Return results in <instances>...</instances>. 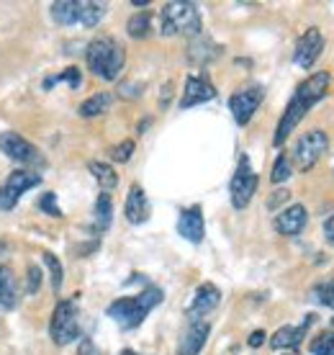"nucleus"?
I'll return each instance as SVG.
<instances>
[{
	"instance_id": "obj_1",
	"label": "nucleus",
	"mask_w": 334,
	"mask_h": 355,
	"mask_svg": "<svg viewBox=\"0 0 334 355\" xmlns=\"http://www.w3.org/2000/svg\"><path fill=\"white\" fill-rule=\"evenodd\" d=\"M329 80H332L329 72H314V75H308L306 80L296 88V93L290 96L288 106H285V111H283L281 121H278V126H275V134H273L275 147H283V142H285L290 134L296 132V126L304 121V116H306L308 111L326 96Z\"/></svg>"
},
{
	"instance_id": "obj_2",
	"label": "nucleus",
	"mask_w": 334,
	"mask_h": 355,
	"mask_svg": "<svg viewBox=\"0 0 334 355\" xmlns=\"http://www.w3.org/2000/svg\"><path fill=\"white\" fill-rule=\"evenodd\" d=\"M159 302H162V288H157V286H147V288H144L141 293H137V296L116 299V302L106 309V314L121 329H134L147 320V314H150Z\"/></svg>"
},
{
	"instance_id": "obj_3",
	"label": "nucleus",
	"mask_w": 334,
	"mask_h": 355,
	"mask_svg": "<svg viewBox=\"0 0 334 355\" xmlns=\"http://www.w3.org/2000/svg\"><path fill=\"white\" fill-rule=\"evenodd\" d=\"M85 60H88V67L96 78L111 83L121 75L123 64H126V49L114 36H98L88 44Z\"/></svg>"
},
{
	"instance_id": "obj_4",
	"label": "nucleus",
	"mask_w": 334,
	"mask_h": 355,
	"mask_svg": "<svg viewBox=\"0 0 334 355\" xmlns=\"http://www.w3.org/2000/svg\"><path fill=\"white\" fill-rule=\"evenodd\" d=\"M162 34L165 36H201V13L195 3L188 0H175V3H167L162 8Z\"/></svg>"
},
{
	"instance_id": "obj_5",
	"label": "nucleus",
	"mask_w": 334,
	"mask_h": 355,
	"mask_svg": "<svg viewBox=\"0 0 334 355\" xmlns=\"http://www.w3.org/2000/svg\"><path fill=\"white\" fill-rule=\"evenodd\" d=\"M49 335L57 345H70L80 338V309L75 299L60 302L54 306L52 322H49Z\"/></svg>"
},
{
	"instance_id": "obj_6",
	"label": "nucleus",
	"mask_w": 334,
	"mask_h": 355,
	"mask_svg": "<svg viewBox=\"0 0 334 355\" xmlns=\"http://www.w3.org/2000/svg\"><path fill=\"white\" fill-rule=\"evenodd\" d=\"M326 147H329V137L322 129H311V132L301 134L293 147V162L301 173H308L322 157H324Z\"/></svg>"
},
{
	"instance_id": "obj_7",
	"label": "nucleus",
	"mask_w": 334,
	"mask_h": 355,
	"mask_svg": "<svg viewBox=\"0 0 334 355\" xmlns=\"http://www.w3.org/2000/svg\"><path fill=\"white\" fill-rule=\"evenodd\" d=\"M257 183H260V178L257 173L252 170L249 165V157L242 155L239 157V165H237V173L231 178V183H229V193H231V206L234 209H247L249 201H252V196L257 193Z\"/></svg>"
},
{
	"instance_id": "obj_8",
	"label": "nucleus",
	"mask_w": 334,
	"mask_h": 355,
	"mask_svg": "<svg viewBox=\"0 0 334 355\" xmlns=\"http://www.w3.org/2000/svg\"><path fill=\"white\" fill-rule=\"evenodd\" d=\"M0 150L6 152V157L21 162V165H28V168H44L46 165L44 155L16 132H0Z\"/></svg>"
},
{
	"instance_id": "obj_9",
	"label": "nucleus",
	"mask_w": 334,
	"mask_h": 355,
	"mask_svg": "<svg viewBox=\"0 0 334 355\" xmlns=\"http://www.w3.org/2000/svg\"><path fill=\"white\" fill-rule=\"evenodd\" d=\"M39 183H42V175L34 173V170H16V173H10L8 180L0 186V209L10 211L18 204V198L26 193L28 188L39 186Z\"/></svg>"
},
{
	"instance_id": "obj_10",
	"label": "nucleus",
	"mask_w": 334,
	"mask_h": 355,
	"mask_svg": "<svg viewBox=\"0 0 334 355\" xmlns=\"http://www.w3.org/2000/svg\"><path fill=\"white\" fill-rule=\"evenodd\" d=\"M265 98V88L263 85H249L245 90H237L234 96L229 98V111L234 116V121L239 126H247L249 124V119L255 116V111L260 108Z\"/></svg>"
},
{
	"instance_id": "obj_11",
	"label": "nucleus",
	"mask_w": 334,
	"mask_h": 355,
	"mask_svg": "<svg viewBox=\"0 0 334 355\" xmlns=\"http://www.w3.org/2000/svg\"><path fill=\"white\" fill-rule=\"evenodd\" d=\"M324 49V36L319 31L317 26H311L304 31L299 42H296V49H293V62L308 70V67H314V62L319 60V54Z\"/></svg>"
},
{
	"instance_id": "obj_12",
	"label": "nucleus",
	"mask_w": 334,
	"mask_h": 355,
	"mask_svg": "<svg viewBox=\"0 0 334 355\" xmlns=\"http://www.w3.org/2000/svg\"><path fill=\"white\" fill-rule=\"evenodd\" d=\"M306 224H308V209L304 204H293L275 216L273 227L283 237H299L301 232L306 230Z\"/></svg>"
},
{
	"instance_id": "obj_13",
	"label": "nucleus",
	"mask_w": 334,
	"mask_h": 355,
	"mask_svg": "<svg viewBox=\"0 0 334 355\" xmlns=\"http://www.w3.org/2000/svg\"><path fill=\"white\" fill-rule=\"evenodd\" d=\"M216 98V88H213L206 75H191L185 80L183 98H180V108H191V106H201L206 101Z\"/></svg>"
},
{
	"instance_id": "obj_14",
	"label": "nucleus",
	"mask_w": 334,
	"mask_h": 355,
	"mask_svg": "<svg viewBox=\"0 0 334 355\" xmlns=\"http://www.w3.org/2000/svg\"><path fill=\"white\" fill-rule=\"evenodd\" d=\"M211 335V324L206 320H193L177 343V355H198Z\"/></svg>"
},
{
	"instance_id": "obj_15",
	"label": "nucleus",
	"mask_w": 334,
	"mask_h": 355,
	"mask_svg": "<svg viewBox=\"0 0 334 355\" xmlns=\"http://www.w3.org/2000/svg\"><path fill=\"white\" fill-rule=\"evenodd\" d=\"M219 302H221L219 286L201 284L198 288H195V296H193V302H191V306H188V317H191V322L201 320V317H206V314H211V311L219 306Z\"/></svg>"
},
{
	"instance_id": "obj_16",
	"label": "nucleus",
	"mask_w": 334,
	"mask_h": 355,
	"mask_svg": "<svg viewBox=\"0 0 334 355\" xmlns=\"http://www.w3.org/2000/svg\"><path fill=\"white\" fill-rule=\"evenodd\" d=\"M177 232H180V237L188 242H198L203 240V234H206V224H203V209L198 204L195 206H188L180 211V219H177Z\"/></svg>"
},
{
	"instance_id": "obj_17",
	"label": "nucleus",
	"mask_w": 334,
	"mask_h": 355,
	"mask_svg": "<svg viewBox=\"0 0 334 355\" xmlns=\"http://www.w3.org/2000/svg\"><path fill=\"white\" fill-rule=\"evenodd\" d=\"M311 324H314V314H306V320L301 322V324H285V327H281L273 338H270V347H273V350L299 347L301 340L306 338V332H308Z\"/></svg>"
},
{
	"instance_id": "obj_18",
	"label": "nucleus",
	"mask_w": 334,
	"mask_h": 355,
	"mask_svg": "<svg viewBox=\"0 0 334 355\" xmlns=\"http://www.w3.org/2000/svg\"><path fill=\"white\" fill-rule=\"evenodd\" d=\"M123 214H126V222L129 224H144L147 219H150L152 206H150V198H147V193H144V188L141 186H132V191H129V196H126Z\"/></svg>"
},
{
	"instance_id": "obj_19",
	"label": "nucleus",
	"mask_w": 334,
	"mask_h": 355,
	"mask_svg": "<svg viewBox=\"0 0 334 355\" xmlns=\"http://www.w3.org/2000/svg\"><path fill=\"white\" fill-rule=\"evenodd\" d=\"M219 54H221V46L216 42H211L209 36H195L193 42H191V46H188V60L193 64H201V67L213 62Z\"/></svg>"
},
{
	"instance_id": "obj_20",
	"label": "nucleus",
	"mask_w": 334,
	"mask_h": 355,
	"mask_svg": "<svg viewBox=\"0 0 334 355\" xmlns=\"http://www.w3.org/2000/svg\"><path fill=\"white\" fill-rule=\"evenodd\" d=\"M49 10H52V18L60 26H72V24H80L82 3L80 0H57L49 6Z\"/></svg>"
},
{
	"instance_id": "obj_21",
	"label": "nucleus",
	"mask_w": 334,
	"mask_h": 355,
	"mask_svg": "<svg viewBox=\"0 0 334 355\" xmlns=\"http://www.w3.org/2000/svg\"><path fill=\"white\" fill-rule=\"evenodd\" d=\"M18 306V288L10 268L0 266V309H16Z\"/></svg>"
},
{
	"instance_id": "obj_22",
	"label": "nucleus",
	"mask_w": 334,
	"mask_h": 355,
	"mask_svg": "<svg viewBox=\"0 0 334 355\" xmlns=\"http://www.w3.org/2000/svg\"><path fill=\"white\" fill-rule=\"evenodd\" d=\"M88 170L93 173V178L98 180V186L103 188V193H108V191H114L116 186H118V173H116L108 162H98L93 160L88 165Z\"/></svg>"
},
{
	"instance_id": "obj_23",
	"label": "nucleus",
	"mask_w": 334,
	"mask_h": 355,
	"mask_svg": "<svg viewBox=\"0 0 334 355\" xmlns=\"http://www.w3.org/2000/svg\"><path fill=\"white\" fill-rule=\"evenodd\" d=\"M111 103H114V96H111V93H96V96H90L88 101L80 103V116H82V119H93V116L106 114Z\"/></svg>"
},
{
	"instance_id": "obj_24",
	"label": "nucleus",
	"mask_w": 334,
	"mask_h": 355,
	"mask_svg": "<svg viewBox=\"0 0 334 355\" xmlns=\"http://www.w3.org/2000/svg\"><path fill=\"white\" fill-rule=\"evenodd\" d=\"M111 219H114V201H111V193H100L96 201V230L106 232L111 227Z\"/></svg>"
},
{
	"instance_id": "obj_25",
	"label": "nucleus",
	"mask_w": 334,
	"mask_h": 355,
	"mask_svg": "<svg viewBox=\"0 0 334 355\" xmlns=\"http://www.w3.org/2000/svg\"><path fill=\"white\" fill-rule=\"evenodd\" d=\"M126 31H129L132 39H147L152 34V13H147V10L134 13L129 18V24H126Z\"/></svg>"
},
{
	"instance_id": "obj_26",
	"label": "nucleus",
	"mask_w": 334,
	"mask_h": 355,
	"mask_svg": "<svg viewBox=\"0 0 334 355\" xmlns=\"http://www.w3.org/2000/svg\"><path fill=\"white\" fill-rule=\"evenodd\" d=\"M106 3H82V13H80V24L85 28H93L100 24V18L106 16Z\"/></svg>"
},
{
	"instance_id": "obj_27",
	"label": "nucleus",
	"mask_w": 334,
	"mask_h": 355,
	"mask_svg": "<svg viewBox=\"0 0 334 355\" xmlns=\"http://www.w3.org/2000/svg\"><path fill=\"white\" fill-rule=\"evenodd\" d=\"M311 355H334V329H324L308 343Z\"/></svg>"
},
{
	"instance_id": "obj_28",
	"label": "nucleus",
	"mask_w": 334,
	"mask_h": 355,
	"mask_svg": "<svg viewBox=\"0 0 334 355\" xmlns=\"http://www.w3.org/2000/svg\"><path fill=\"white\" fill-rule=\"evenodd\" d=\"M290 175H293V165H290V157L285 155V152H281V155L275 157V165H273V173H270V180H273L275 186H281V183H285Z\"/></svg>"
},
{
	"instance_id": "obj_29",
	"label": "nucleus",
	"mask_w": 334,
	"mask_h": 355,
	"mask_svg": "<svg viewBox=\"0 0 334 355\" xmlns=\"http://www.w3.org/2000/svg\"><path fill=\"white\" fill-rule=\"evenodd\" d=\"M311 296H314V302L317 304L334 309V278H326V281H322V284L314 286Z\"/></svg>"
},
{
	"instance_id": "obj_30",
	"label": "nucleus",
	"mask_w": 334,
	"mask_h": 355,
	"mask_svg": "<svg viewBox=\"0 0 334 355\" xmlns=\"http://www.w3.org/2000/svg\"><path fill=\"white\" fill-rule=\"evenodd\" d=\"M42 258H44L46 270H49V275H52V288H54V291H60V288H62V281H64V270H62L60 258H57L54 252H44Z\"/></svg>"
},
{
	"instance_id": "obj_31",
	"label": "nucleus",
	"mask_w": 334,
	"mask_h": 355,
	"mask_svg": "<svg viewBox=\"0 0 334 355\" xmlns=\"http://www.w3.org/2000/svg\"><path fill=\"white\" fill-rule=\"evenodd\" d=\"M39 209L44 214H49V216H57V219L62 216V209H60V204H57V193H52V191L39 198Z\"/></svg>"
},
{
	"instance_id": "obj_32",
	"label": "nucleus",
	"mask_w": 334,
	"mask_h": 355,
	"mask_svg": "<svg viewBox=\"0 0 334 355\" xmlns=\"http://www.w3.org/2000/svg\"><path fill=\"white\" fill-rule=\"evenodd\" d=\"M134 155V142L132 139H123L121 144H116L114 150H111V157H114L116 162H129Z\"/></svg>"
},
{
	"instance_id": "obj_33",
	"label": "nucleus",
	"mask_w": 334,
	"mask_h": 355,
	"mask_svg": "<svg viewBox=\"0 0 334 355\" xmlns=\"http://www.w3.org/2000/svg\"><path fill=\"white\" fill-rule=\"evenodd\" d=\"M57 83H70V88H80V83H82V78H80V70L78 67H67V70L62 72V75H57L54 78Z\"/></svg>"
},
{
	"instance_id": "obj_34",
	"label": "nucleus",
	"mask_w": 334,
	"mask_h": 355,
	"mask_svg": "<svg viewBox=\"0 0 334 355\" xmlns=\"http://www.w3.org/2000/svg\"><path fill=\"white\" fill-rule=\"evenodd\" d=\"M39 286H42V270H39L36 266H28V275H26L28 293H36L39 291Z\"/></svg>"
},
{
	"instance_id": "obj_35",
	"label": "nucleus",
	"mask_w": 334,
	"mask_h": 355,
	"mask_svg": "<svg viewBox=\"0 0 334 355\" xmlns=\"http://www.w3.org/2000/svg\"><path fill=\"white\" fill-rule=\"evenodd\" d=\"M288 198H290V191L281 188V191H275V193L270 196V198H267V209H270V211H278V209H281V206L285 204Z\"/></svg>"
},
{
	"instance_id": "obj_36",
	"label": "nucleus",
	"mask_w": 334,
	"mask_h": 355,
	"mask_svg": "<svg viewBox=\"0 0 334 355\" xmlns=\"http://www.w3.org/2000/svg\"><path fill=\"white\" fill-rule=\"evenodd\" d=\"M141 83H123L121 88H118V93H121L123 98H137V96H141Z\"/></svg>"
},
{
	"instance_id": "obj_37",
	"label": "nucleus",
	"mask_w": 334,
	"mask_h": 355,
	"mask_svg": "<svg viewBox=\"0 0 334 355\" xmlns=\"http://www.w3.org/2000/svg\"><path fill=\"white\" fill-rule=\"evenodd\" d=\"M78 355H103V353L98 350V345H96V343H93V340L85 338V340H82V343H80Z\"/></svg>"
},
{
	"instance_id": "obj_38",
	"label": "nucleus",
	"mask_w": 334,
	"mask_h": 355,
	"mask_svg": "<svg viewBox=\"0 0 334 355\" xmlns=\"http://www.w3.org/2000/svg\"><path fill=\"white\" fill-rule=\"evenodd\" d=\"M265 338H267V335H265V329H255V332L249 335V340H247V345H249V347H260L265 343Z\"/></svg>"
},
{
	"instance_id": "obj_39",
	"label": "nucleus",
	"mask_w": 334,
	"mask_h": 355,
	"mask_svg": "<svg viewBox=\"0 0 334 355\" xmlns=\"http://www.w3.org/2000/svg\"><path fill=\"white\" fill-rule=\"evenodd\" d=\"M324 232H326V237H329V234H334V214L324 222Z\"/></svg>"
},
{
	"instance_id": "obj_40",
	"label": "nucleus",
	"mask_w": 334,
	"mask_h": 355,
	"mask_svg": "<svg viewBox=\"0 0 334 355\" xmlns=\"http://www.w3.org/2000/svg\"><path fill=\"white\" fill-rule=\"evenodd\" d=\"M118 355H139V353H134V350H129V347H126V350H121Z\"/></svg>"
},
{
	"instance_id": "obj_41",
	"label": "nucleus",
	"mask_w": 334,
	"mask_h": 355,
	"mask_svg": "<svg viewBox=\"0 0 334 355\" xmlns=\"http://www.w3.org/2000/svg\"><path fill=\"white\" fill-rule=\"evenodd\" d=\"M326 240H329V245H334V234H329V237H326Z\"/></svg>"
},
{
	"instance_id": "obj_42",
	"label": "nucleus",
	"mask_w": 334,
	"mask_h": 355,
	"mask_svg": "<svg viewBox=\"0 0 334 355\" xmlns=\"http://www.w3.org/2000/svg\"><path fill=\"white\" fill-rule=\"evenodd\" d=\"M332 327H334V317H332Z\"/></svg>"
}]
</instances>
